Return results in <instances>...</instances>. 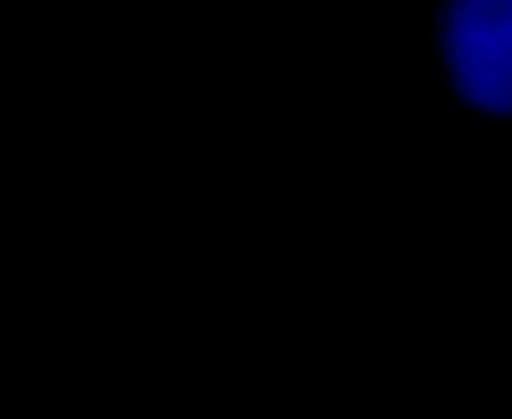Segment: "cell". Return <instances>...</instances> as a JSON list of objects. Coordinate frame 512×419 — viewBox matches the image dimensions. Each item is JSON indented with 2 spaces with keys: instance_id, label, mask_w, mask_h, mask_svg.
I'll return each instance as SVG.
<instances>
[{
  "instance_id": "cell-1",
  "label": "cell",
  "mask_w": 512,
  "mask_h": 419,
  "mask_svg": "<svg viewBox=\"0 0 512 419\" xmlns=\"http://www.w3.org/2000/svg\"><path fill=\"white\" fill-rule=\"evenodd\" d=\"M437 49L464 103L512 118V0H443Z\"/></svg>"
}]
</instances>
